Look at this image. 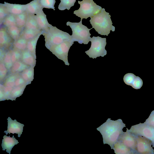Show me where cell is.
Here are the masks:
<instances>
[{"mask_svg":"<svg viewBox=\"0 0 154 154\" xmlns=\"http://www.w3.org/2000/svg\"><path fill=\"white\" fill-rule=\"evenodd\" d=\"M126 131L120 136L118 140L121 141L134 152L136 151V136L128 131L126 128Z\"/></svg>","mask_w":154,"mask_h":154,"instance_id":"8fae6325","label":"cell"},{"mask_svg":"<svg viewBox=\"0 0 154 154\" xmlns=\"http://www.w3.org/2000/svg\"><path fill=\"white\" fill-rule=\"evenodd\" d=\"M27 85V84H24L19 86H14L11 92V95L16 97H20V94H22Z\"/></svg>","mask_w":154,"mask_h":154,"instance_id":"836d02e7","label":"cell"},{"mask_svg":"<svg viewBox=\"0 0 154 154\" xmlns=\"http://www.w3.org/2000/svg\"><path fill=\"white\" fill-rule=\"evenodd\" d=\"M144 123L154 128V110L152 111Z\"/></svg>","mask_w":154,"mask_h":154,"instance_id":"74e56055","label":"cell"},{"mask_svg":"<svg viewBox=\"0 0 154 154\" xmlns=\"http://www.w3.org/2000/svg\"><path fill=\"white\" fill-rule=\"evenodd\" d=\"M16 25V16L10 14L5 19L2 26L7 28Z\"/></svg>","mask_w":154,"mask_h":154,"instance_id":"83f0119b","label":"cell"},{"mask_svg":"<svg viewBox=\"0 0 154 154\" xmlns=\"http://www.w3.org/2000/svg\"><path fill=\"white\" fill-rule=\"evenodd\" d=\"M20 73H9L3 82L4 87L13 88L15 86V80Z\"/></svg>","mask_w":154,"mask_h":154,"instance_id":"7402d4cb","label":"cell"},{"mask_svg":"<svg viewBox=\"0 0 154 154\" xmlns=\"http://www.w3.org/2000/svg\"><path fill=\"white\" fill-rule=\"evenodd\" d=\"M136 136L137 143L136 152L141 154L154 153L153 143L150 140L141 136Z\"/></svg>","mask_w":154,"mask_h":154,"instance_id":"9c48e42d","label":"cell"},{"mask_svg":"<svg viewBox=\"0 0 154 154\" xmlns=\"http://www.w3.org/2000/svg\"><path fill=\"white\" fill-rule=\"evenodd\" d=\"M3 62L9 72L13 64L11 60V50L5 51Z\"/></svg>","mask_w":154,"mask_h":154,"instance_id":"f546056e","label":"cell"},{"mask_svg":"<svg viewBox=\"0 0 154 154\" xmlns=\"http://www.w3.org/2000/svg\"><path fill=\"white\" fill-rule=\"evenodd\" d=\"M143 85L142 80L139 76H136L131 86L135 89H138L141 88Z\"/></svg>","mask_w":154,"mask_h":154,"instance_id":"8d00e7d4","label":"cell"},{"mask_svg":"<svg viewBox=\"0 0 154 154\" xmlns=\"http://www.w3.org/2000/svg\"><path fill=\"white\" fill-rule=\"evenodd\" d=\"M28 40L20 36L17 39L14 40L13 47L20 51H24L27 49Z\"/></svg>","mask_w":154,"mask_h":154,"instance_id":"cb8c5ba5","label":"cell"},{"mask_svg":"<svg viewBox=\"0 0 154 154\" xmlns=\"http://www.w3.org/2000/svg\"><path fill=\"white\" fill-rule=\"evenodd\" d=\"M8 120V129L5 131L6 135L11 133L18 134V137H20L23 132V127L24 125L22 124L17 122L16 120H12L11 118L8 117L7 119Z\"/></svg>","mask_w":154,"mask_h":154,"instance_id":"7c38bea8","label":"cell"},{"mask_svg":"<svg viewBox=\"0 0 154 154\" xmlns=\"http://www.w3.org/2000/svg\"><path fill=\"white\" fill-rule=\"evenodd\" d=\"M34 67H29L20 73V75L27 85L30 84L34 79Z\"/></svg>","mask_w":154,"mask_h":154,"instance_id":"ffe728a7","label":"cell"},{"mask_svg":"<svg viewBox=\"0 0 154 154\" xmlns=\"http://www.w3.org/2000/svg\"><path fill=\"white\" fill-rule=\"evenodd\" d=\"M40 3L43 8L52 9L55 10L54 5L56 2L55 0H39Z\"/></svg>","mask_w":154,"mask_h":154,"instance_id":"1f68e13d","label":"cell"},{"mask_svg":"<svg viewBox=\"0 0 154 154\" xmlns=\"http://www.w3.org/2000/svg\"><path fill=\"white\" fill-rule=\"evenodd\" d=\"M36 56L27 49L21 51L20 60L26 65L34 67L36 63Z\"/></svg>","mask_w":154,"mask_h":154,"instance_id":"2e32d148","label":"cell"},{"mask_svg":"<svg viewBox=\"0 0 154 154\" xmlns=\"http://www.w3.org/2000/svg\"><path fill=\"white\" fill-rule=\"evenodd\" d=\"M10 14L7 7L4 4L0 3V25H2L5 17Z\"/></svg>","mask_w":154,"mask_h":154,"instance_id":"4dcf8cb0","label":"cell"},{"mask_svg":"<svg viewBox=\"0 0 154 154\" xmlns=\"http://www.w3.org/2000/svg\"><path fill=\"white\" fill-rule=\"evenodd\" d=\"M24 28L34 30H40L37 23L35 15L28 14Z\"/></svg>","mask_w":154,"mask_h":154,"instance_id":"603a6c76","label":"cell"},{"mask_svg":"<svg viewBox=\"0 0 154 154\" xmlns=\"http://www.w3.org/2000/svg\"><path fill=\"white\" fill-rule=\"evenodd\" d=\"M27 84L20 74L17 78L15 83V86H19Z\"/></svg>","mask_w":154,"mask_h":154,"instance_id":"f35d334b","label":"cell"},{"mask_svg":"<svg viewBox=\"0 0 154 154\" xmlns=\"http://www.w3.org/2000/svg\"><path fill=\"white\" fill-rule=\"evenodd\" d=\"M6 51L0 48V61L3 62L4 58Z\"/></svg>","mask_w":154,"mask_h":154,"instance_id":"ab89813d","label":"cell"},{"mask_svg":"<svg viewBox=\"0 0 154 154\" xmlns=\"http://www.w3.org/2000/svg\"><path fill=\"white\" fill-rule=\"evenodd\" d=\"M29 67L30 66L25 64L21 60H19L13 63L9 73H20Z\"/></svg>","mask_w":154,"mask_h":154,"instance_id":"d6986e66","label":"cell"},{"mask_svg":"<svg viewBox=\"0 0 154 154\" xmlns=\"http://www.w3.org/2000/svg\"><path fill=\"white\" fill-rule=\"evenodd\" d=\"M152 146H153V147H154V144H152Z\"/></svg>","mask_w":154,"mask_h":154,"instance_id":"60d3db41","label":"cell"},{"mask_svg":"<svg viewBox=\"0 0 154 154\" xmlns=\"http://www.w3.org/2000/svg\"><path fill=\"white\" fill-rule=\"evenodd\" d=\"M43 31L40 30L24 28L22 30L20 36L28 40L34 38Z\"/></svg>","mask_w":154,"mask_h":154,"instance_id":"44dd1931","label":"cell"},{"mask_svg":"<svg viewBox=\"0 0 154 154\" xmlns=\"http://www.w3.org/2000/svg\"><path fill=\"white\" fill-rule=\"evenodd\" d=\"M3 138L2 143V150H6V152L10 154L12 148L19 142L18 140L14 137V135L12 137H10V136H8L6 135H4Z\"/></svg>","mask_w":154,"mask_h":154,"instance_id":"4fadbf2b","label":"cell"},{"mask_svg":"<svg viewBox=\"0 0 154 154\" xmlns=\"http://www.w3.org/2000/svg\"><path fill=\"white\" fill-rule=\"evenodd\" d=\"M90 41L91 42V46L85 52L90 58L94 59L100 56L103 57L106 54L107 51L105 49L106 44V38L93 36L91 38Z\"/></svg>","mask_w":154,"mask_h":154,"instance_id":"8992f818","label":"cell"},{"mask_svg":"<svg viewBox=\"0 0 154 154\" xmlns=\"http://www.w3.org/2000/svg\"><path fill=\"white\" fill-rule=\"evenodd\" d=\"M116 154H130L134 152L121 141L118 140L114 145L112 149Z\"/></svg>","mask_w":154,"mask_h":154,"instance_id":"ac0fdd59","label":"cell"},{"mask_svg":"<svg viewBox=\"0 0 154 154\" xmlns=\"http://www.w3.org/2000/svg\"><path fill=\"white\" fill-rule=\"evenodd\" d=\"M43 9L39 0H33L26 4V11L29 14L35 15Z\"/></svg>","mask_w":154,"mask_h":154,"instance_id":"e0dca14e","label":"cell"},{"mask_svg":"<svg viewBox=\"0 0 154 154\" xmlns=\"http://www.w3.org/2000/svg\"><path fill=\"white\" fill-rule=\"evenodd\" d=\"M43 31L34 38L28 40L27 49L35 56L36 55V48L37 41L40 36L42 35Z\"/></svg>","mask_w":154,"mask_h":154,"instance_id":"d4e9b609","label":"cell"},{"mask_svg":"<svg viewBox=\"0 0 154 154\" xmlns=\"http://www.w3.org/2000/svg\"><path fill=\"white\" fill-rule=\"evenodd\" d=\"M125 127V124L121 119L114 121L108 118L97 129L102 136L103 144L109 145L112 149L114 145L123 132V129Z\"/></svg>","mask_w":154,"mask_h":154,"instance_id":"6da1fadb","label":"cell"},{"mask_svg":"<svg viewBox=\"0 0 154 154\" xmlns=\"http://www.w3.org/2000/svg\"><path fill=\"white\" fill-rule=\"evenodd\" d=\"M128 131L135 135L145 137L154 144V128L143 123L132 126Z\"/></svg>","mask_w":154,"mask_h":154,"instance_id":"ba28073f","label":"cell"},{"mask_svg":"<svg viewBox=\"0 0 154 154\" xmlns=\"http://www.w3.org/2000/svg\"><path fill=\"white\" fill-rule=\"evenodd\" d=\"M82 19L79 23H72L68 21L66 23V25L69 26L72 31V35L73 41L77 42L80 44L83 43L87 45L90 41L91 35L89 31L92 28L88 29L83 25Z\"/></svg>","mask_w":154,"mask_h":154,"instance_id":"277c9868","label":"cell"},{"mask_svg":"<svg viewBox=\"0 0 154 154\" xmlns=\"http://www.w3.org/2000/svg\"><path fill=\"white\" fill-rule=\"evenodd\" d=\"M4 4L7 7L10 14L15 16L22 13L26 10V4H11L5 2Z\"/></svg>","mask_w":154,"mask_h":154,"instance_id":"9a60e30c","label":"cell"},{"mask_svg":"<svg viewBox=\"0 0 154 154\" xmlns=\"http://www.w3.org/2000/svg\"><path fill=\"white\" fill-rule=\"evenodd\" d=\"M58 8L60 10L63 11L67 9L69 10L71 7L74 5L76 0H60Z\"/></svg>","mask_w":154,"mask_h":154,"instance_id":"f1b7e54d","label":"cell"},{"mask_svg":"<svg viewBox=\"0 0 154 154\" xmlns=\"http://www.w3.org/2000/svg\"><path fill=\"white\" fill-rule=\"evenodd\" d=\"M14 40L8 33L7 28L3 26H0V48L5 51L11 49L13 48Z\"/></svg>","mask_w":154,"mask_h":154,"instance_id":"30bf717a","label":"cell"},{"mask_svg":"<svg viewBox=\"0 0 154 154\" xmlns=\"http://www.w3.org/2000/svg\"><path fill=\"white\" fill-rule=\"evenodd\" d=\"M74 42L72 39L66 40L59 45L52 46L48 49L58 58L63 60L66 65L69 66L68 53Z\"/></svg>","mask_w":154,"mask_h":154,"instance_id":"52a82bcc","label":"cell"},{"mask_svg":"<svg viewBox=\"0 0 154 154\" xmlns=\"http://www.w3.org/2000/svg\"><path fill=\"white\" fill-rule=\"evenodd\" d=\"M109 13L103 8L99 13L91 17L89 21L92 28H94L99 34L108 36L110 30L115 31V27L112 25Z\"/></svg>","mask_w":154,"mask_h":154,"instance_id":"7a4b0ae2","label":"cell"},{"mask_svg":"<svg viewBox=\"0 0 154 154\" xmlns=\"http://www.w3.org/2000/svg\"><path fill=\"white\" fill-rule=\"evenodd\" d=\"M80 5L79 9L75 11L73 14L81 19H87L98 13L102 9L101 6L97 5L93 0H83L78 1Z\"/></svg>","mask_w":154,"mask_h":154,"instance_id":"5b68a950","label":"cell"},{"mask_svg":"<svg viewBox=\"0 0 154 154\" xmlns=\"http://www.w3.org/2000/svg\"><path fill=\"white\" fill-rule=\"evenodd\" d=\"M11 51V60L13 63L16 61L20 60L21 51L13 47Z\"/></svg>","mask_w":154,"mask_h":154,"instance_id":"e575fe53","label":"cell"},{"mask_svg":"<svg viewBox=\"0 0 154 154\" xmlns=\"http://www.w3.org/2000/svg\"><path fill=\"white\" fill-rule=\"evenodd\" d=\"M136 76L132 73H128L123 77L124 82L127 85L131 86Z\"/></svg>","mask_w":154,"mask_h":154,"instance_id":"d590c367","label":"cell"},{"mask_svg":"<svg viewBox=\"0 0 154 154\" xmlns=\"http://www.w3.org/2000/svg\"><path fill=\"white\" fill-rule=\"evenodd\" d=\"M7 29L8 33L14 40L17 39L20 37L23 29L17 25L7 28Z\"/></svg>","mask_w":154,"mask_h":154,"instance_id":"4316f807","label":"cell"},{"mask_svg":"<svg viewBox=\"0 0 154 154\" xmlns=\"http://www.w3.org/2000/svg\"><path fill=\"white\" fill-rule=\"evenodd\" d=\"M45 46L48 49L50 47L60 44L67 40L72 39V35L52 25L46 30L43 31Z\"/></svg>","mask_w":154,"mask_h":154,"instance_id":"3957f363","label":"cell"},{"mask_svg":"<svg viewBox=\"0 0 154 154\" xmlns=\"http://www.w3.org/2000/svg\"><path fill=\"white\" fill-rule=\"evenodd\" d=\"M9 71L3 61H0V81L3 82L8 75Z\"/></svg>","mask_w":154,"mask_h":154,"instance_id":"d6a6232c","label":"cell"},{"mask_svg":"<svg viewBox=\"0 0 154 154\" xmlns=\"http://www.w3.org/2000/svg\"><path fill=\"white\" fill-rule=\"evenodd\" d=\"M28 13L25 11L22 13L16 16V25L22 29L25 28L27 19Z\"/></svg>","mask_w":154,"mask_h":154,"instance_id":"484cf974","label":"cell"},{"mask_svg":"<svg viewBox=\"0 0 154 154\" xmlns=\"http://www.w3.org/2000/svg\"><path fill=\"white\" fill-rule=\"evenodd\" d=\"M35 16L40 30L43 31H46L51 25L48 23L46 15L44 13L43 10L36 14Z\"/></svg>","mask_w":154,"mask_h":154,"instance_id":"5bb4252c","label":"cell"}]
</instances>
